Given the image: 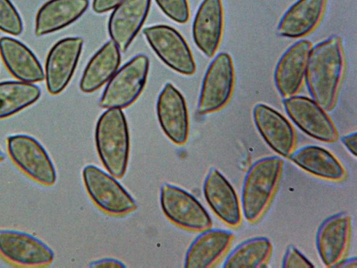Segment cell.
Returning <instances> with one entry per match:
<instances>
[{
  "label": "cell",
  "instance_id": "obj_32",
  "mask_svg": "<svg viewBox=\"0 0 357 268\" xmlns=\"http://www.w3.org/2000/svg\"><path fill=\"white\" fill-rule=\"evenodd\" d=\"M89 267H126V265L121 260L113 258H104L92 261L89 263Z\"/></svg>",
  "mask_w": 357,
  "mask_h": 268
},
{
  "label": "cell",
  "instance_id": "obj_25",
  "mask_svg": "<svg viewBox=\"0 0 357 268\" xmlns=\"http://www.w3.org/2000/svg\"><path fill=\"white\" fill-rule=\"evenodd\" d=\"M120 50L113 40L107 41L91 59L82 76L79 88L91 93L105 84L116 72Z\"/></svg>",
  "mask_w": 357,
  "mask_h": 268
},
{
  "label": "cell",
  "instance_id": "obj_15",
  "mask_svg": "<svg viewBox=\"0 0 357 268\" xmlns=\"http://www.w3.org/2000/svg\"><path fill=\"white\" fill-rule=\"evenodd\" d=\"M156 111L167 137L176 144H185L189 132L188 109L183 95L171 83H167L160 93Z\"/></svg>",
  "mask_w": 357,
  "mask_h": 268
},
{
  "label": "cell",
  "instance_id": "obj_9",
  "mask_svg": "<svg viewBox=\"0 0 357 268\" xmlns=\"http://www.w3.org/2000/svg\"><path fill=\"white\" fill-rule=\"evenodd\" d=\"M283 105L291 120L307 135L326 143L338 140L337 130L327 111L313 99L294 95L285 98Z\"/></svg>",
  "mask_w": 357,
  "mask_h": 268
},
{
  "label": "cell",
  "instance_id": "obj_14",
  "mask_svg": "<svg viewBox=\"0 0 357 268\" xmlns=\"http://www.w3.org/2000/svg\"><path fill=\"white\" fill-rule=\"evenodd\" d=\"M252 117L266 143L280 156L289 157L296 144V133L290 122L279 112L263 103L254 106Z\"/></svg>",
  "mask_w": 357,
  "mask_h": 268
},
{
  "label": "cell",
  "instance_id": "obj_4",
  "mask_svg": "<svg viewBox=\"0 0 357 268\" xmlns=\"http://www.w3.org/2000/svg\"><path fill=\"white\" fill-rule=\"evenodd\" d=\"M149 65V58L138 54L116 70L102 93L100 107L122 109L133 103L145 86Z\"/></svg>",
  "mask_w": 357,
  "mask_h": 268
},
{
  "label": "cell",
  "instance_id": "obj_27",
  "mask_svg": "<svg viewBox=\"0 0 357 268\" xmlns=\"http://www.w3.org/2000/svg\"><path fill=\"white\" fill-rule=\"evenodd\" d=\"M40 96V89L33 83L20 80L0 82V119L21 111Z\"/></svg>",
  "mask_w": 357,
  "mask_h": 268
},
{
  "label": "cell",
  "instance_id": "obj_31",
  "mask_svg": "<svg viewBox=\"0 0 357 268\" xmlns=\"http://www.w3.org/2000/svg\"><path fill=\"white\" fill-rule=\"evenodd\" d=\"M123 0H93L92 8L95 13H102L114 9Z\"/></svg>",
  "mask_w": 357,
  "mask_h": 268
},
{
  "label": "cell",
  "instance_id": "obj_6",
  "mask_svg": "<svg viewBox=\"0 0 357 268\" xmlns=\"http://www.w3.org/2000/svg\"><path fill=\"white\" fill-rule=\"evenodd\" d=\"M160 203L165 215L180 227L200 232L212 226L211 218L202 204L181 187L162 184Z\"/></svg>",
  "mask_w": 357,
  "mask_h": 268
},
{
  "label": "cell",
  "instance_id": "obj_7",
  "mask_svg": "<svg viewBox=\"0 0 357 268\" xmlns=\"http://www.w3.org/2000/svg\"><path fill=\"white\" fill-rule=\"evenodd\" d=\"M8 152L15 164L26 175L43 185H53L56 172L49 154L34 137L24 134L7 138Z\"/></svg>",
  "mask_w": 357,
  "mask_h": 268
},
{
  "label": "cell",
  "instance_id": "obj_16",
  "mask_svg": "<svg viewBox=\"0 0 357 268\" xmlns=\"http://www.w3.org/2000/svg\"><path fill=\"white\" fill-rule=\"evenodd\" d=\"M204 196L215 215L227 225L238 227L241 222V207L237 194L225 176L211 168L204 181Z\"/></svg>",
  "mask_w": 357,
  "mask_h": 268
},
{
  "label": "cell",
  "instance_id": "obj_35",
  "mask_svg": "<svg viewBox=\"0 0 357 268\" xmlns=\"http://www.w3.org/2000/svg\"><path fill=\"white\" fill-rule=\"evenodd\" d=\"M4 158H5L4 154L0 149V161H2L4 159Z\"/></svg>",
  "mask_w": 357,
  "mask_h": 268
},
{
  "label": "cell",
  "instance_id": "obj_13",
  "mask_svg": "<svg viewBox=\"0 0 357 268\" xmlns=\"http://www.w3.org/2000/svg\"><path fill=\"white\" fill-rule=\"evenodd\" d=\"M83 43L80 37L65 38L50 50L45 68V79L50 94H59L68 85L78 63Z\"/></svg>",
  "mask_w": 357,
  "mask_h": 268
},
{
  "label": "cell",
  "instance_id": "obj_12",
  "mask_svg": "<svg viewBox=\"0 0 357 268\" xmlns=\"http://www.w3.org/2000/svg\"><path fill=\"white\" fill-rule=\"evenodd\" d=\"M351 218L344 211L327 217L319 226L316 247L319 258L326 267L334 266L345 257L351 236Z\"/></svg>",
  "mask_w": 357,
  "mask_h": 268
},
{
  "label": "cell",
  "instance_id": "obj_3",
  "mask_svg": "<svg viewBox=\"0 0 357 268\" xmlns=\"http://www.w3.org/2000/svg\"><path fill=\"white\" fill-rule=\"evenodd\" d=\"M97 152L109 173L121 178L126 172L130 154V135L121 109L111 108L99 117L96 127Z\"/></svg>",
  "mask_w": 357,
  "mask_h": 268
},
{
  "label": "cell",
  "instance_id": "obj_24",
  "mask_svg": "<svg viewBox=\"0 0 357 268\" xmlns=\"http://www.w3.org/2000/svg\"><path fill=\"white\" fill-rule=\"evenodd\" d=\"M89 0H49L38 11L35 34L41 36L63 29L86 11Z\"/></svg>",
  "mask_w": 357,
  "mask_h": 268
},
{
  "label": "cell",
  "instance_id": "obj_30",
  "mask_svg": "<svg viewBox=\"0 0 357 268\" xmlns=\"http://www.w3.org/2000/svg\"><path fill=\"white\" fill-rule=\"evenodd\" d=\"M314 265L300 251L293 245H289L284 253L282 267H313Z\"/></svg>",
  "mask_w": 357,
  "mask_h": 268
},
{
  "label": "cell",
  "instance_id": "obj_26",
  "mask_svg": "<svg viewBox=\"0 0 357 268\" xmlns=\"http://www.w3.org/2000/svg\"><path fill=\"white\" fill-rule=\"evenodd\" d=\"M273 253V246L266 237H252L238 244L226 257L224 268L266 267Z\"/></svg>",
  "mask_w": 357,
  "mask_h": 268
},
{
  "label": "cell",
  "instance_id": "obj_22",
  "mask_svg": "<svg viewBox=\"0 0 357 268\" xmlns=\"http://www.w3.org/2000/svg\"><path fill=\"white\" fill-rule=\"evenodd\" d=\"M0 54L8 70L20 81L35 83L44 80L39 61L22 43L10 37L1 38Z\"/></svg>",
  "mask_w": 357,
  "mask_h": 268
},
{
  "label": "cell",
  "instance_id": "obj_29",
  "mask_svg": "<svg viewBox=\"0 0 357 268\" xmlns=\"http://www.w3.org/2000/svg\"><path fill=\"white\" fill-rule=\"evenodd\" d=\"M162 11L172 20L183 24L190 17L188 0H155Z\"/></svg>",
  "mask_w": 357,
  "mask_h": 268
},
{
  "label": "cell",
  "instance_id": "obj_19",
  "mask_svg": "<svg viewBox=\"0 0 357 268\" xmlns=\"http://www.w3.org/2000/svg\"><path fill=\"white\" fill-rule=\"evenodd\" d=\"M312 45L307 40H300L282 55L274 71L277 90L284 98L294 96L299 91Z\"/></svg>",
  "mask_w": 357,
  "mask_h": 268
},
{
  "label": "cell",
  "instance_id": "obj_8",
  "mask_svg": "<svg viewBox=\"0 0 357 268\" xmlns=\"http://www.w3.org/2000/svg\"><path fill=\"white\" fill-rule=\"evenodd\" d=\"M234 85V68L231 56L218 54L211 61L203 79L197 112L206 114L220 110L229 100Z\"/></svg>",
  "mask_w": 357,
  "mask_h": 268
},
{
  "label": "cell",
  "instance_id": "obj_20",
  "mask_svg": "<svg viewBox=\"0 0 357 268\" xmlns=\"http://www.w3.org/2000/svg\"><path fill=\"white\" fill-rule=\"evenodd\" d=\"M224 12L221 0H203L192 24V36L198 48L212 57L221 41Z\"/></svg>",
  "mask_w": 357,
  "mask_h": 268
},
{
  "label": "cell",
  "instance_id": "obj_2",
  "mask_svg": "<svg viewBox=\"0 0 357 268\" xmlns=\"http://www.w3.org/2000/svg\"><path fill=\"white\" fill-rule=\"evenodd\" d=\"M284 161L279 156H266L255 161L243 182L241 207L246 221L257 222L270 206L277 191Z\"/></svg>",
  "mask_w": 357,
  "mask_h": 268
},
{
  "label": "cell",
  "instance_id": "obj_18",
  "mask_svg": "<svg viewBox=\"0 0 357 268\" xmlns=\"http://www.w3.org/2000/svg\"><path fill=\"white\" fill-rule=\"evenodd\" d=\"M151 0H123L114 8L108 32L120 51L125 52L142 27Z\"/></svg>",
  "mask_w": 357,
  "mask_h": 268
},
{
  "label": "cell",
  "instance_id": "obj_21",
  "mask_svg": "<svg viewBox=\"0 0 357 268\" xmlns=\"http://www.w3.org/2000/svg\"><path fill=\"white\" fill-rule=\"evenodd\" d=\"M327 0H298L281 17L277 31L280 36L298 38L313 31L321 21Z\"/></svg>",
  "mask_w": 357,
  "mask_h": 268
},
{
  "label": "cell",
  "instance_id": "obj_23",
  "mask_svg": "<svg viewBox=\"0 0 357 268\" xmlns=\"http://www.w3.org/2000/svg\"><path fill=\"white\" fill-rule=\"evenodd\" d=\"M289 158L305 172L326 180L339 181L346 177L341 162L328 150L316 145L295 149Z\"/></svg>",
  "mask_w": 357,
  "mask_h": 268
},
{
  "label": "cell",
  "instance_id": "obj_10",
  "mask_svg": "<svg viewBox=\"0 0 357 268\" xmlns=\"http://www.w3.org/2000/svg\"><path fill=\"white\" fill-rule=\"evenodd\" d=\"M143 34L158 57L169 67L185 75L195 73L196 65L192 54L178 31L161 24L146 27Z\"/></svg>",
  "mask_w": 357,
  "mask_h": 268
},
{
  "label": "cell",
  "instance_id": "obj_11",
  "mask_svg": "<svg viewBox=\"0 0 357 268\" xmlns=\"http://www.w3.org/2000/svg\"><path fill=\"white\" fill-rule=\"evenodd\" d=\"M0 254L22 267H43L54 260L52 250L40 239L24 232L1 229Z\"/></svg>",
  "mask_w": 357,
  "mask_h": 268
},
{
  "label": "cell",
  "instance_id": "obj_5",
  "mask_svg": "<svg viewBox=\"0 0 357 268\" xmlns=\"http://www.w3.org/2000/svg\"><path fill=\"white\" fill-rule=\"evenodd\" d=\"M82 178L91 199L104 211L122 215L136 209L134 198L110 173L87 165L83 168Z\"/></svg>",
  "mask_w": 357,
  "mask_h": 268
},
{
  "label": "cell",
  "instance_id": "obj_17",
  "mask_svg": "<svg viewBox=\"0 0 357 268\" xmlns=\"http://www.w3.org/2000/svg\"><path fill=\"white\" fill-rule=\"evenodd\" d=\"M234 239V233L227 230L209 228L200 231L186 251L184 267H213L225 255Z\"/></svg>",
  "mask_w": 357,
  "mask_h": 268
},
{
  "label": "cell",
  "instance_id": "obj_33",
  "mask_svg": "<svg viewBox=\"0 0 357 268\" xmlns=\"http://www.w3.org/2000/svg\"><path fill=\"white\" fill-rule=\"evenodd\" d=\"M356 132L351 133L341 137V141L347 149L354 157L356 156L357 135Z\"/></svg>",
  "mask_w": 357,
  "mask_h": 268
},
{
  "label": "cell",
  "instance_id": "obj_34",
  "mask_svg": "<svg viewBox=\"0 0 357 268\" xmlns=\"http://www.w3.org/2000/svg\"><path fill=\"white\" fill-rule=\"evenodd\" d=\"M334 267H342V268H356L357 267V259L356 257L351 258H343L341 259Z\"/></svg>",
  "mask_w": 357,
  "mask_h": 268
},
{
  "label": "cell",
  "instance_id": "obj_1",
  "mask_svg": "<svg viewBox=\"0 0 357 268\" xmlns=\"http://www.w3.org/2000/svg\"><path fill=\"white\" fill-rule=\"evenodd\" d=\"M344 68L343 47L339 36H331L312 47L304 78L312 99L326 111L335 105Z\"/></svg>",
  "mask_w": 357,
  "mask_h": 268
},
{
  "label": "cell",
  "instance_id": "obj_28",
  "mask_svg": "<svg viewBox=\"0 0 357 268\" xmlns=\"http://www.w3.org/2000/svg\"><path fill=\"white\" fill-rule=\"evenodd\" d=\"M23 29L22 21L10 0H0V30L17 36Z\"/></svg>",
  "mask_w": 357,
  "mask_h": 268
}]
</instances>
